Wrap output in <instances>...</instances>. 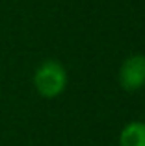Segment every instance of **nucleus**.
<instances>
[{
    "mask_svg": "<svg viewBox=\"0 0 145 146\" xmlns=\"http://www.w3.org/2000/svg\"><path fill=\"white\" fill-rule=\"evenodd\" d=\"M119 85L128 93L145 87V56L143 54H134L127 57L119 67Z\"/></svg>",
    "mask_w": 145,
    "mask_h": 146,
    "instance_id": "obj_2",
    "label": "nucleus"
},
{
    "mask_svg": "<svg viewBox=\"0 0 145 146\" xmlns=\"http://www.w3.org/2000/svg\"><path fill=\"white\" fill-rule=\"evenodd\" d=\"M34 87L37 94L47 100H52L65 91L67 87V70L60 61L45 59L34 72Z\"/></svg>",
    "mask_w": 145,
    "mask_h": 146,
    "instance_id": "obj_1",
    "label": "nucleus"
},
{
    "mask_svg": "<svg viewBox=\"0 0 145 146\" xmlns=\"http://www.w3.org/2000/svg\"><path fill=\"white\" fill-rule=\"evenodd\" d=\"M119 146H145V122H128L121 129Z\"/></svg>",
    "mask_w": 145,
    "mask_h": 146,
    "instance_id": "obj_3",
    "label": "nucleus"
}]
</instances>
